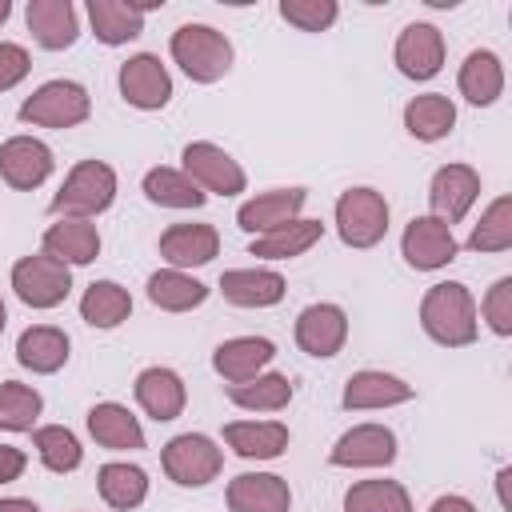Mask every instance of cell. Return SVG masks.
Segmentation results:
<instances>
[{
	"label": "cell",
	"mask_w": 512,
	"mask_h": 512,
	"mask_svg": "<svg viewBox=\"0 0 512 512\" xmlns=\"http://www.w3.org/2000/svg\"><path fill=\"white\" fill-rule=\"evenodd\" d=\"M420 328L440 348H468L480 332L476 296L460 280H440L420 300Z\"/></svg>",
	"instance_id": "obj_1"
},
{
	"label": "cell",
	"mask_w": 512,
	"mask_h": 512,
	"mask_svg": "<svg viewBox=\"0 0 512 512\" xmlns=\"http://www.w3.org/2000/svg\"><path fill=\"white\" fill-rule=\"evenodd\" d=\"M168 52L192 84H216L236 60L232 40L212 24H180L168 40Z\"/></svg>",
	"instance_id": "obj_2"
},
{
	"label": "cell",
	"mask_w": 512,
	"mask_h": 512,
	"mask_svg": "<svg viewBox=\"0 0 512 512\" xmlns=\"http://www.w3.org/2000/svg\"><path fill=\"white\" fill-rule=\"evenodd\" d=\"M116 200V168L104 160H80L68 168L60 192L52 196L48 212L52 216H72V220H96L108 212Z\"/></svg>",
	"instance_id": "obj_3"
},
{
	"label": "cell",
	"mask_w": 512,
	"mask_h": 512,
	"mask_svg": "<svg viewBox=\"0 0 512 512\" xmlns=\"http://www.w3.org/2000/svg\"><path fill=\"white\" fill-rule=\"evenodd\" d=\"M332 220H336V236L348 248H376L388 236V200L368 184L344 188L336 196Z\"/></svg>",
	"instance_id": "obj_4"
},
{
	"label": "cell",
	"mask_w": 512,
	"mask_h": 512,
	"mask_svg": "<svg viewBox=\"0 0 512 512\" xmlns=\"http://www.w3.org/2000/svg\"><path fill=\"white\" fill-rule=\"evenodd\" d=\"M20 124L32 128H76L92 116V96L80 80H44L20 108Z\"/></svg>",
	"instance_id": "obj_5"
},
{
	"label": "cell",
	"mask_w": 512,
	"mask_h": 512,
	"mask_svg": "<svg viewBox=\"0 0 512 512\" xmlns=\"http://www.w3.org/2000/svg\"><path fill=\"white\" fill-rule=\"evenodd\" d=\"M160 464H164V476L180 488H204L220 476L224 468V448L204 436V432H180L164 444L160 452Z\"/></svg>",
	"instance_id": "obj_6"
},
{
	"label": "cell",
	"mask_w": 512,
	"mask_h": 512,
	"mask_svg": "<svg viewBox=\"0 0 512 512\" xmlns=\"http://www.w3.org/2000/svg\"><path fill=\"white\" fill-rule=\"evenodd\" d=\"M12 292L20 296V304H28L36 312L60 308L68 300V292H72V268L52 260L48 252L20 256L12 264Z\"/></svg>",
	"instance_id": "obj_7"
},
{
	"label": "cell",
	"mask_w": 512,
	"mask_h": 512,
	"mask_svg": "<svg viewBox=\"0 0 512 512\" xmlns=\"http://www.w3.org/2000/svg\"><path fill=\"white\" fill-rule=\"evenodd\" d=\"M180 172L204 192V196H240L248 188V176L240 160H232L220 144L212 140H192L180 152Z\"/></svg>",
	"instance_id": "obj_8"
},
{
	"label": "cell",
	"mask_w": 512,
	"mask_h": 512,
	"mask_svg": "<svg viewBox=\"0 0 512 512\" xmlns=\"http://www.w3.org/2000/svg\"><path fill=\"white\" fill-rule=\"evenodd\" d=\"M460 252V240L452 236V228L436 216H412L404 224V236H400V256L408 268L416 272H440L456 260Z\"/></svg>",
	"instance_id": "obj_9"
},
{
	"label": "cell",
	"mask_w": 512,
	"mask_h": 512,
	"mask_svg": "<svg viewBox=\"0 0 512 512\" xmlns=\"http://www.w3.org/2000/svg\"><path fill=\"white\" fill-rule=\"evenodd\" d=\"M480 200V172L472 164H440L428 180V216L444 220L448 228L460 224L472 204Z\"/></svg>",
	"instance_id": "obj_10"
},
{
	"label": "cell",
	"mask_w": 512,
	"mask_h": 512,
	"mask_svg": "<svg viewBox=\"0 0 512 512\" xmlns=\"http://www.w3.org/2000/svg\"><path fill=\"white\" fill-rule=\"evenodd\" d=\"M396 460V432L388 424H352L336 436L328 464L332 468H388Z\"/></svg>",
	"instance_id": "obj_11"
},
{
	"label": "cell",
	"mask_w": 512,
	"mask_h": 512,
	"mask_svg": "<svg viewBox=\"0 0 512 512\" xmlns=\"http://www.w3.org/2000/svg\"><path fill=\"white\" fill-rule=\"evenodd\" d=\"M116 84H120L124 104H132L140 112H160L172 100V76L160 64V56H152V52L128 56L116 72Z\"/></svg>",
	"instance_id": "obj_12"
},
{
	"label": "cell",
	"mask_w": 512,
	"mask_h": 512,
	"mask_svg": "<svg viewBox=\"0 0 512 512\" xmlns=\"http://www.w3.org/2000/svg\"><path fill=\"white\" fill-rule=\"evenodd\" d=\"M52 168H56V156H52V148L44 144V140H36V136H8L4 144H0V180L8 184V188H16V192H32V188H40L48 176H52Z\"/></svg>",
	"instance_id": "obj_13"
},
{
	"label": "cell",
	"mask_w": 512,
	"mask_h": 512,
	"mask_svg": "<svg viewBox=\"0 0 512 512\" xmlns=\"http://www.w3.org/2000/svg\"><path fill=\"white\" fill-rule=\"evenodd\" d=\"M392 60L400 68V76L408 80H432L444 68V32L428 20H412L400 28Z\"/></svg>",
	"instance_id": "obj_14"
},
{
	"label": "cell",
	"mask_w": 512,
	"mask_h": 512,
	"mask_svg": "<svg viewBox=\"0 0 512 512\" xmlns=\"http://www.w3.org/2000/svg\"><path fill=\"white\" fill-rule=\"evenodd\" d=\"M296 344L300 352L316 356V360H332L344 344H348V312L332 300L308 304L296 316Z\"/></svg>",
	"instance_id": "obj_15"
},
{
	"label": "cell",
	"mask_w": 512,
	"mask_h": 512,
	"mask_svg": "<svg viewBox=\"0 0 512 512\" xmlns=\"http://www.w3.org/2000/svg\"><path fill=\"white\" fill-rule=\"evenodd\" d=\"M304 204H308V188H268L236 208V224L248 236H264V232H276V228L300 220Z\"/></svg>",
	"instance_id": "obj_16"
},
{
	"label": "cell",
	"mask_w": 512,
	"mask_h": 512,
	"mask_svg": "<svg viewBox=\"0 0 512 512\" xmlns=\"http://www.w3.org/2000/svg\"><path fill=\"white\" fill-rule=\"evenodd\" d=\"M416 396V388L408 380H400L396 372H384V368H360L344 380V396L340 404L348 412H376V408H396V404H408Z\"/></svg>",
	"instance_id": "obj_17"
},
{
	"label": "cell",
	"mask_w": 512,
	"mask_h": 512,
	"mask_svg": "<svg viewBox=\"0 0 512 512\" xmlns=\"http://www.w3.org/2000/svg\"><path fill=\"white\" fill-rule=\"evenodd\" d=\"M132 392H136V404L144 408V416H152L156 424L176 420L184 412V404H188V388H184L180 372L176 368H164V364L140 368Z\"/></svg>",
	"instance_id": "obj_18"
},
{
	"label": "cell",
	"mask_w": 512,
	"mask_h": 512,
	"mask_svg": "<svg viewBox=\"0 0 512 512\" xmlns=\"http://www.w3.org/2000/svg\"><path fill=\"white\" fill-rule=\"evenodd\" d=\"M156 248H160V260L168 268L188 272V268H204V264L216 260L220 232L212 224H172V228L160 232V244Z\"/></svg>",
	"instance_id": "obj_19"
},
{
	"label": "cell",
	"mask_w": 512,
	"mask_h": 512,
	"mask_svg": "<svg viewBox=\"0 0 512 512\" xmlns=\"http://www.w3.org/2000/svg\"><path fill=\"white\" fill-rule=\"evenodd\" d=\"M272 360H276V344L268 336H232L212 352V368L224 384L256 380L260 372H268Z\"/></svg>",
	"instance_id": "obj_20"
},
{
	"label": "cell",
	"mask_w": 512,
	"mask_h": 512,
	"mask_svg": "<svg viewBox=\"0 0 512 512\" xmlns=\"http://www.w3.org/2000/svg\"><path fill=\"white\" fill-rule=\"evenodd\" d=\"M228 512H292V488L276 472H240L228 480Z\"/></svg>",
	"instance_id": "obj_21"
},
{
	"label": "cell",
	"mask_w": 512,
	"mask_h": 512,
	"mask_svg": "<svg viewBox=\"0 0 512 512\" xmlns=\"http://www.w3.org/2000/svg\"><path fill=\"white\" fill-rule=\"evenodd\" d=\"M160 8V0H148V4H132V0H88V24H92V36L108 48H120L128 40H136L144 32V16Z\"/></svg>",
	"instance_id": "obj_22"
},
{
	"label": "cell",
	"mask_w": 512,
	"mask_h": 512,
	"mask_svg": "<svg viewBox=\"0 0 512 512\" xmlns=\"http://www.w3.org/2000/svg\"><path fill=\"white\" fill-rule=\"evenodd\" d=\"M40 252H48L52 260H60L68 268H84L100 256V228L92 220L56 216V224H48L40 236Z\"/></svg>",
	"instance_id": "obj_23"
},
{
	"label": "cell",
	"mask_w": 512,
	"mask_h": 512,
	"mask_svg": "<svg viewBox=\"0 0 512 512\" xmlns=\"http://www.w3.org/2000/svg\"><path fill=\"white\" fill-rule=\"evenodd\" d=\"M24 20H28L32 40L48 52H64L80 36V12L72 0H28Z\"/></svg>",
	"instance_id": "obj_24"
},
{
	"label": "cell",
	"mask_w": 512,
	"mask_h": 512,
	"mask_svg": "<svg viewBox=\"0 0 512 512\" xmlns=\"http://www.w3.org/2000/svg\"><path fill=\"white\" fill-rule=\"evenodd\" d=\"M288 292L284 276L276 268H264V264H252V268H228L220 276V296L236 308H272L280 304Z\"/></svg>",
	"instance_id": "obj_25"
},
{
	"label": "cell",
	"mask_w": 512,
	"mask_h": 512,
	"mask_svg": "<svg viewBox=\"0 0 512 512\" xmlns=\"http://www.w3.org/2000/svg\"><path fill=\"white\" fill-rule=\"evenodd\" d=\"M72 356V340L64 328L56 324H32L16 336V364L28 368L32 376H52L68 364Z\"/></svg>",
	"instance_id": "obj_26"
},
{
	"label": "cell",
	"mask_w": 512,
	"mask_h": 512,
	"mask_svg": "<svg viewBox=\"0 0 512 512\" xmlns=\"http://www.w3.org/2000/svg\"><path fill=\"white\" fill-rule=\"evenodd\" d=\"M88 436L108 452H140L148 444L140 420L120 400H100L88 408Z\"/></svg>",
	"instance_id": "obj_27"
},
{
	"label": "cell",
	"mask_w": 512,
	"mask_h": 512,
	"mask_svg": "<svg viewBox=\"0 0 512 512\" xmlns=\"http://www.w3.org/2000/svg\"><path fill=\"white\" fill-rule=\"evenodd\" d=\"M288 424L280 420H232L224 424V444L240 460H280L288 452Z\"/></svg>",
	"instance_id": "obj_28"
},
{
	"label": "cell",
	"mask_w": 512,
	"mask_h": 512,
	"mask_svg": "<svg viewBox=\"0 0 512 512\" xmlns=\"http://www.w3.org/2000/svg\"><path fill=\"white\" fill-rule=\"evenodd\" d=\"M456 88H460V96H464L468 104H476V108L496 104V100L504 96V64H500V56H496L492 48L468 52L464 64H460Z\"/></svg>",
	"instance_id": "obj_29"
},
{
	"label": "cell",
	"mask_w": 512,
	"mask_h": 512,
	"mask_svg": "<svg viewBox=\"0 0 512 512\" xmlns=\"http://www.w3.org/2000/svg\"><path fill=\"white\" fill-rule=\"evenodd\" d=\"M96 492L108 508L132 512L148 500V472L140 464H128V460H108L96 472Z\"/></svg>",
	"instance_id": "obj_30"
},
{
	"label": "cell",
	"mask_w": 512,
	"mask_h": 512,
	"mask_svg": "<svg viewBox=\"0 0 512 512\" xmlns=\"http://www.w3.org/2000/svg\"><path fill=\"white\" fill-rule=\"evenodd\" d=\"M404 128L420 144H436L456 128V104L444 92H424L404 104Z\"/></svg>",
	"instance_id": "obj_31"
},
{
	"label": "cell",
	"mask_w": 512,
	"mask_h": 512,
	"mask_svg": "<svg viewBox=\"0 0 512 512\" xmlns=\"http://www.w3.org/2000/svg\"><path fill=\"white\" fill-rule=\"evenodd\" d=\"M320 236H324V224L312 220V216H300V220H292V224H284V228H276V232L252 236V240H248V256H256V260H296V256H304Z\"/></svg>",
	"instance_id": "obj_32"
},
{
	"label": "cell",
	"mask_w": 512,
	"mask_h": 512,
	"mask_svg": "<svg viewBox=\"0 0 512 512\" xmlns=\"http://www.w3.org/2000/svg\"><path fill=\"white\" fill-rule=\"evenodd\" d=\"M148 300L160 312H192L208 300V284L180 268H160L148 276Z\"/></svg>",
	"instance_id": "obj_33"
},
{
	"label": "cell",
	"mask_w": 512,
	"mask_h": 512,
	"mask_svg": "<svg viewBox=\"0 0 512 512\" xmlns=\"http://www.w3.org/2000/svg\"><path fill=\"white\" fill-rule=\"evenodd\" d=\"M132 316V296L116 280H92L80 296V320L92 328H120Z\"/></svg>",
	"instance_id": "obj_34"
},
{
	"label": "cell",
	"mask_w": 512,
	"mask_h": 512,
	"mask_svg": "<svg viewBox=\"0 0 512 512\" xmlns=\"http://www.w3.org/2000/svg\"><path fill=\"white\" fill-rule=\"evenodd\" d=\"M292 396H296V388L284 372H260L256 380L228 384V400L244 412H280L292 404Z\"/></svg>",
	"instance_id": "obj_35"
},
{
	"label": "cell",
	"mask_w": 512,
	"mask_h": 512,
	"mask_svg": "<svg viewBox=\"0 0 512 512\" xmlns=\"http://www.w3.org/2000/svg\"><path fill=\"white\" fill-rule=\"evenodd\" d=\"M32 448H36L40 464H44L48 472H56V476L76 472V468L84 464V448H80L76 432L64 428V424H36V428H32Z\"/></svg>",
	"instance_id": "obj_36"
},
{
	"label": "cell",
	"mask_w": 512,
	"mask_h": 512,
	"mask_svg": "<svg viewBox=\"0 0 512 512\" xmlns=\"http://www.w3.org/2000/svg\"><path fill=\"white\" fill-rule=\"evenodd\" d=\"M140 188H144V196H148L152 204H160V208H204V200H208L180 168H168V164L148 168L144 180H140Z\"/></svg>",
	"instance_id": "obj_37"
},
{
	"label": "cell",
	"mask_w": 512,
	"mask_h": 512,
	"mask_svg": "<svg viewBox=\"0 0 512 512\" xmlns=\"http://www.w3.org/2000/svg\"><path fill=\"white\" fill-rule=\"evenodd\" d=\"M344 512H416L400 480H356L344 492Z\"/></svg>",
	"instance_id": "obj_38"
},
{
	"label": "cell",
	"mask_w": 512,
	"mask_h": 512,
	"mask_svg": "<svg viewBox=\"0 0 512 512\" xmlns=\"http://www.w3.org/2000/svg\"><path fill=\"white\" fill-rule=\"evenodd\" d=\"M44 412V396L24 380L0 384V432H32Z\"/></svg>",
	"instance_id": "obj_39"
},
{
	"label": "cell",
	"mask_w": 512,
	"mask_h": 512,
	"mask_svg": "<svg viewBox=\"0 0 512 512\" xmlns=\"http://www.w3.org/2000/svg\"><path fill=\"white\" fill-rule=\"evenodd\" d=\"M468 248L472 252H508L512 248V196H496L480 220L468 232Z\"/></svg>",
	"instance_id": "obj_40"
},
{
	"label": "cell",
	"mask_w": 512,
	"mask_h": 512,
	"mask_svg": "<svg viewBox=\"0 0 512 512\" xmlns=\"http://www.w3.org/2000/svg\"><path fill=\"white\" fill-rule=\"evenodd\" d=\"M340 16L336 0H280V20H288L300 32H328Z\"/></svg>",
	"instance_id": "obj_41"
},
{
	"label": "cell",
	"mask_w": 512,
	"mask_h": 512,
	"mask_svg": "<svg viewBox=\"0 0 512 512\" xmlns=\"http://www.w3.org/2000/svg\"><path fill=\"white\" fill-rule=\"evenodd\" d=\"M476 316H484V324H488L496 336H512V276H500V280L484 292Z\"/></svg>",
	"instance_id": "obj_42"
},
{
	"label": "cell",
	"mask_w": 512,
	"mask_h": 512,
	"mask_svg": "<svg viewBox=\"0 0 512 512\" xmlns=\"http://www.w3.org/2000/svg\"><path fill=\"white\" fill-rule=\"evenodd\" d=\"M32 72V56L16 40H0V92H12Z\"/></svg>",
	"instance_id": "obj_43"
},
{
	"label": "cell",
	"mask_w": 512,
	"mask_h": 512,
	"mask_svg": "<svg viewBox=\"0 0 512 512\" xmlns=\"http://www.w3.org/2000/svg\"><path fill=\"white\" fill-rule=\"evenodd\" d=\"M28 468V452L16 448V444H0V484H12L20 480Z\"/></svg>",
	"instance_id": "obj_44"
},
{
	"label": "cell",
	"mask_w": 512,
	"mask_h": 512,
	"mask_svg": "<svg viewBox=\"0 0 512 512\" xmlns=\"http://www.w3.org/2000/svg\"><path fill=\"white\" fill-rule=\"evenodd\" d=\"M428 512H480V508H476L468 496H460V492H448V496H436Z\"/></svg>",
	"instance_id": "obj_45"
},
{
	"label": "cell",
	"mask_w": 512,
	"mask_h": 512,
	"mask_svg": "<svg viewBox=\"0 0 512 512\" xmlns=\"http://www.w3.org/2000/svg\"><path fill=\"white\" fill-rule=\"evenodd\" d=\"M0 512H40V504H32L24 496H4L0 500Z\"/></svg>",
	"instance_id": "obj_46"
},
{
	"label": "cell",
	"mask_w": 512,
	"mask_h": 512,
	"mask_svg": "<svg viewBox=\"0 0 512 512\" xmlns=\"http://www.w3.org/2000/svg\"><path fill=\"white\" fill-rule=\"evenodd\" d=\"M508 480H512V468H500V472H496V496H500L504 512H512V500H508Z\"/></svg>",
	"instance_id": "obj_47"
},
{
	"label": "cell",
	"mask_w": 512,
	"mask_h": 512,
	"mask_svg": "<svg viewBox=\"0 0 512 512\" xmlns=\"http://www.w3.org/2000/svg\"><path fill=\"white\" fill-rule=\"evenodd\" d=\"M12 16V0H0V24Z\"/></svg>",
	"instance_id": "obj_48"
},
{
	"label": "cell",
	"mask_w": 512,
	"mask_h": 512,
	"mask_svg": "<svg viewBox=\"0 0 512 512\" xmlns=\"http://www.w3.org/2000/svg\"><path fill=\"white\" fill-rule=\"evenodd\" d=\"M4 324H8V308H4V296H0V332H4Z\"/></svg>",
	"instance_id": "obj_49"
}]
</instances>
